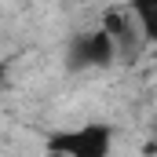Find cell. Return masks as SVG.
Segmentation results:
<instances>
[{"mask_svg": "<svg viewBox=\"0 0 157 157\" xmlns=\"http://www.w3.org/2000/svg\"><path fill=\"white\" fill-rule=\"evenodd\" d=\"M110 143H113V132L106 124H80L70 132H55L48 150L66 157H110Z\"/></svg>", "mask_w": 157, "mask_h": 157, "instance_id": "cell-1", "label": "cell"}, {"mask_svg": "<svg viewBox=\"0 0 157 157\" xmlns=\"http://www.w3.org/2000/svg\"><path fill=\"white\" fill-rule=\"evenodd\" d=\"M117 59V40L110 37L106 29H95V33H80L70 48V66H106Z\"/></svg>", "mask_w": 157, "mask_h": 157, "instance_id": "cell-2", "label": "cell"}, {"mask_svg": "<svg viewBox=\"0 0 157 157\" xmlns=\"http://www.w3.org/2000/svg\"><path fill=\"white\" fill-rule=\"evenodd\" d=\"M132 15L146 40H157V0H132Z\"/></svg>", "mask_w": 157, "mask_h": 157, "instance_id": "cell-3", "label": "cell"}]
</instances>
